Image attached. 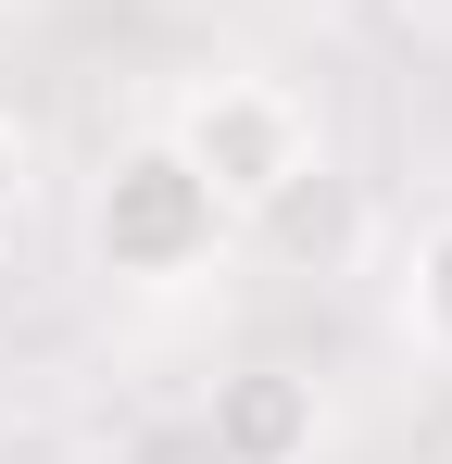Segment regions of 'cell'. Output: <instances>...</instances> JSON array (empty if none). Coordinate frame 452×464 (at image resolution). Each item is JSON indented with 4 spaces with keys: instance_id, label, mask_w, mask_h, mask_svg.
Returning a JSON list of instances; mask_svg holds the SVG:
<instances>
[{
    "instance_id": "obj_4",
    "label": "cell",
    "mask_w": 452,
    "mask_h": 464,
    "mask_svg": "<svg viewBox=\"0 0 452 464\" xmlns=\"http://www.w3.org/2000/svg\"><path fill=\"white\" fill-rule=\"evenodd\" d=\"M402 339H415V364L452 377V201L415 227V251H402Z\"/></svg>"
},
{
    "instance_id": "obj_1",
    "label": "cell",
    "mask_w": 452,
    "mask_h": 464,
    "mask_svg": "<svg viewBox=\"0 0 452 464\" xmlns=\"http://www.w3.org/2000/svg\"><path fill=\"white\" fill-rule=\"evenodd\" d=\"M75 238H88V276H113V289L163 302V289H201V276L226 264L239 214L201 188V163L151 126V139H126V151H101L88 201H75Z\"/></svg>"
},
{
    "instance_id": "obj_3",
    "label": "cell",
    "mask_w": 452,
    "mask_h": 464,
    "mask_svg": "<svg viewBox=\"0 0 452 464\" xmlns=\"http://www.w3.org/2000/svg\"><path fill=\"white\" fill-rule=\"evenodd\" d=\"M327 440V401L301 364H239V377L201 389V452L214 464H314Z\"/></svg>"
},
{
    "instance_id": "obj_2",
    "label": "cell",
    "mask_w": 452,
    "mask_h": 464,
    "mask_svg": "<svg viewBox=\"0 0 452 464\" xmlns=\"http://www.w3.org/2000/svg\"><path fill=\"white\" fill-rule=\"evenodd\" d=\"M163 139L201 163V188H214L239 227H264V214L290 201L301 176H327L314 101H301L290 76H251V63H226V76H189V88H176V113H163Z\"/></svg>"
},
{
    "instance_id": "obj_5",
    "label": "cell",
    "mask_w": 452,
    "mask_h": 464,
    "mask_svg": "<svg viewBox=\"0 0 452 464\" xmlns=\"http://www.w3.org/2000/svg\"><path fill=\"white\" fill-rule=\"evenodd\" d=\"M25 214H38V139H25V126L0 113V251L25 238Z\"/></svg>"
}]
</instances>
